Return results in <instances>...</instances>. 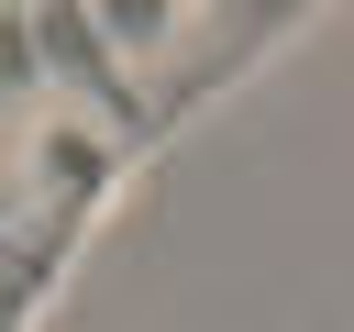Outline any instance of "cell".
Segmentation results:
<instances>
[{
	"label": "cell",
	"mask_w": 354,
	"mask_h": 332,
	"mask_svg": "<svg viewBox=\"0 0 354 332\" xmlns=\"http://www.w3.org/2000/svg\"><path fill=\"white\" fill-rule=\"evenodd\" d=\"M88 22V44H100V66H111V89L133 100V122L144 133H166L188 100H210V89H232L266 44H288L310 11H77Z\"/></svg>",
	"instance_id": "cell-1"
}]
</instances>
